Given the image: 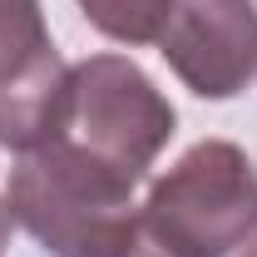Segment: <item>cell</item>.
I'll list each match as a JSON object with an SVG mask.
<instances>
[{"instance_id": "2", "label": "cell", "mask_w": 257, "mask_h": 257, "mask_svg": "<svg viewBox=\"0 0 257 257\" xmlns=\"http://www.w3.org/2000/svg\"><path fill=\"white\" fill-rule=\"evenodd\" d=\"M139 218L163 257H232L257 237V168L237 144L203 139L154 178Z\"/></svg>"}, {"instance_id": "6", "label": "cell", "mask_w": 257, "mask_h": 257, "mask_svg": "<svg viewBox=\"0 0 257 257\" xmlns=\"http://www.w3.org/2000/svg\"><path fill=\"white\" fill-rule=\"evenodd\" d=\"M10 223H15V218H10V208H5V198H0V257H5V242H10Z\"/></svg>"}, {"instance_id": "4", "label": "cell", "mask_w": 257, "mask_h": 257, "mask_svg": "<svg viewBox=\"0 0 257 257\" xmlns=\"http://www.w3.org/2000/svg\"><path fill=\"white\" fill-rule=\"evenodd\" d=\"M69 64L60 60L40 0H0V149L25 154L60 124Z\"/></svg>"}, {"instance_id": "7", "label": "cell", "mask_w": 257, "mask_h": 257, "mask_svg": "<svg viewBox=\"0 0 257 257\" xmlns=\"http://www.w3.org/2000/svg\"><path fill=\"white\" fill-rule=\"evenodd\" d=\"M128 257H163V252H159V247H134Z\"/></svg>"}, {"instance_id": "8", "label": "cell", "mask_w": 257, "mask_h": 257, "mask_svg": "<svg viewBox=\"0 0 257 257\" xmlns=\"http://www.w3.org/2000/svg\"><path fill=\"white\" fill-rule=\"evenodd\" d=\"M242 257H257V237H252V242H247V252H242Z\"/></svg>"}, {"instance_id": "1", "label": "cell", "mask_w": 257, "mask_h": 257, "mask_svg": "<svg viewBox=\"0 0 257 257\" xmlns=\"http://www.w3.org/2000/svg\"><path fill=\"white\" fill-rule=\"evenodd\" d=\"M5 208L55 257H128L144 232L134 183L64 139H45L20 154L5 183Z\"/></svg>"}, {"instance_id": "3", "label": "cell", "mask_w": 257, "mask_h": 257, "mask_svg": "<svg viewBox=\"0 0 257 257\" xmlns=\"http://www.w3.org/2000/svg\"><path fill=\"white\" fill-rule=\"evenodd\" d=\"M173 104L128 55H89L64 79L60 124L50 139H64L69 149L139 188L173 139Z\"/></svg>"}, {"instance_id": "5", "label": "cell", "mask_w": 257, "mask_h": 257, "mask_svg": "<svg viewBox=\"0 0 257 257\" xmlns=\"http://www.w3.org/2000/svg\"><path fill=\"white\" fill-rule=\"evenodd\" d=\"M159 55L198 99H232L257 74L252 0H173L159 30Z\"/></svg>"}]
</instances>
